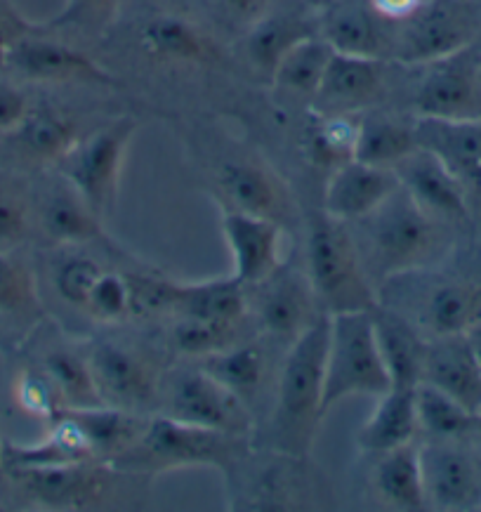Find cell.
<instances>
[{"label":"cell","mask_w":481,"mask_h":512,"mask_svg":"<svg viewBox=\"0 0 481 512\" xmlns=\"http://www.w3.org/2000/svg\"><path fill=\"white\" fill-rule=\"evenodd\" d=\"M418 135H415V118L368 114L359 121L357 156L354 159L371 163L378 168H392L411 156L418 149Z\"/></svg>","instance_id":"cell-34"},{"label":"cell","mask_w":481,"mask_h":512,"mask_svg":"<svg viewBox=\"0 0 481 512\" xmlns=\"http://www.w3.org/2000/svg\"><path fill=\"white\" fill-rule=\"evenodd\" d=\"M375 487L382 501L390 503L392 508L408 512L427 510L420 444L411 442L380 454V463L375 468Z\"/></svg>","instance_id":"cell-32"},{"label":"cell","mask_w":481,"mask_h":512,"mask_svg":"<svg viewBox=\"0 0 481 512\" xmlns=\"http://www.w3.org/2000/svg\"><path fill=\"white\" fill-rule=\"evenodd\" d=\"M29 97L12 78L0 74V137H8L29 114Z\"/></svg>","instance_id":"cell-48"},{"label":"cell","mask_w":481,"mask_h":512,"mask_svg":"<svg viewBox=\"0 0 481 512\" xmlns=\"http://www.w3.org/2000/svg\"><path fill=\"white\" fill-rule=\"evenodd\" d=\"M467 338H470V343L474 347V354H477V359L481 364V324L474 326L472 331H467Z\"/></svg>","instance_id":"cell-52"},{"label":"cell","mask_w":481,"mask_h":512,"mask_svg":"<svg viewBox=\"0 0 481 512\" xmlns=\"http://www.w3.org/2000/svg\"><path fill=\"white\" fill-rule=\"evenodd\" d=\"M314 34H319V29H314L305 17L288 15V12L276 15L269 10L260 22H255L246 31V52L250 64L272 81L274 69L279 67L283 55L302 38Z\"/></svg>","instance_id":"cell-33"},{"label":"cell","mask_w":481,"mask_h":512,"mask_svg":"<svg viewBox=\"0 0 481 512\" xmlns=\"http://www.w3.org/2000/svg\"><path fill=\"white\" fill-rule=\"evenodd\" d=\"M217 187L227 203L243 213L283 225L291 215V194L279 175L258 159H229L217 170Z\"/></svg>","instance_id":"cell-17"},{"label":"cell","mask_w":481,"mask_h":512,"mask_svg":"<svg viewBox=\"0 0 481 512\" xmlns=\"http://www.w3.org/2000/svg\"><path fill=\"white\" fill-rule=\"evenodd\" d=\"M3 69L29 83H88L116 88V76L74 45L48 36L43 26L8 50Z\"/></svg>","instance_id":"cell-8"},{"label":"cell","mask_w":481,"mask_h":512,"mask_svg":"<svg viewBox=\"0 0 481 512\" xmlns=\"http://www.w3.org/2000/svg\"><path fill=\"white\" fill-rule=\"evenodd\" d=\"M123 0H64L55 17L41 26L45 31H102L114 22Z\"/></svg>","instance_id":"cell-43"},{"label":"cell","mask_w":481,"mask_h":512,"mask_svg":"<svg viewBox=\"0 0 481 512\" xmlns=\"http://www.w3.org/2000/svg\"><path fill=\"white\" fill-rule=\"evenodd\" d=\"M413 95L415 118L477 121L481 118V55L474 45L423 64Z\"/></svg>","instance_id":"cell-7"},{"label":"cell","mask_w":481,"mask_h":512,"mask_svg":"<svg viewBox=\"0 0 481 512\" xmlns=\"http://www.w3.org/2000/svg\"><path fill=\"white\" fill-rule=\"evenodd\" d=\"M224 15L241 29H250L255 22H260L262 17L272 10L274 0H217Z\"/></svg>","instance_id":"cell-50"},{"label":"cell","mask_w":481,"mask_h":512,"mask_svg":"<svg viewBox=\"0 0 481 512\" xmlns=\"http://www.w3.org/2000/svg\"><path fill=\"white\" fill-rule=\"evenodd\" d=\"M29 232V206L17 187L0 180V251L22 244Z\"/></svg>","instance_id":"cell-46"},{"label":"cell","mask_w":481,"mask_h":512,"mask_svg":"<svg viewBox=\"0 0 481 512\" xmlns=\"http://www.w3.org/2000/svg\"><path fill=\"white\" fill-rule=\"evenodd\" d=\"M418 411H415V387H390L378 397V406L359 432V444L371 454H387L418 437Z\"/></svg>","instance_id":"cell-29"},{"label":"cell","mask_w":481,"mask_h":512,"mask_svg":"<svg viewBox=\"0 0 481 512\" xmlns=\"http://www.w3.org/2000/svg\"><path fill=\"white\" fill-rule=\"evenodd\" d=\"M5 472V461H3V444H0V477H3Z\"/></svg>","instance_id":"cell-54"},{"label":"cell","mask_w":481,"mask_h":512,"mask_svg":"<svg viewBox=\"0 0 481 512\" xmlns=\"http://www.w3.org/2000/svg\"><path fill=\"white\" fill-rule=\"evenodd\" d=\"M415 411L420 432L430 439H465L470 442L481 425V413H474L430 383L415 387Z\"/></svg>","instance_id":"cell-35"},{"label":"cell","mask_w":481,"mask_h":512,"mask_svg":"<svg viewBox=\"0 0 481 512\" xmlns=\"http://www.w3.org/2000/svg\"><path fill=\"white\" fill-rule=\"evenodd\" d=\"M470 444L474 446V451H477V458H479V463H481V425H479V430L474 432V437L470 439Z\"/></svg>","instance_id":"cell-53"},{"label":"cell","mask_w":481,"mask_h":512,"mask_svg":"<svg viewBox=\"0 0 481 512\" xmlns=\"http://www.w3.org/2000/svg\"><path fill=\"white\" fill-rule=\"evenodd\" d=\"M222 234L234 260V277L243 286H260L283 265V225L260 215L224 208Z\"/></svg>","instance_id":"cell-15"},{"label":"cell","mask_w":481,"mask_h":512,"mask_svg":"<svg viewBox=\"0 0 481 512\" xmlns=\"http://www.w3.org/2000/svg\"><path fill=\"white\" fill-rule=\"evenodd\" d=\"M88 364L104 404L118 406V409H137L156 399V366L133 347L100 343L92 347Z\"/></svg>","instance_id":"cell-16"},{"label":"cell","mask_w":481,"mask_h":512,"mask_svg":"<svg viewBox=\"0 0 481 512\" xmlns=\"http://www.w3.org/2000/svg\"><path fill=\"white\" fill-rule=\"evenodd\" d=\"M137 121L133 116H118L81 137L74 149L57 163L59 175L90 203L102 218H107L118 203L121 175L130 144L135 140Z\"/></svg>","instance_id":"cell-6"},{"label":"cell","mask_w":481,"mask_h":512,"mask_svg":"<svg viewBox=\"0 0 481 512\" xmlns=\"http://www.w3.org/2000/svg\"><path fill=\"white\" fill-rule=\"evenodd\" d=\"M102 220V215L67 180L52 189L41 206V227L55 244L76 246L102 239Z\"/></svg>","instance_id":"cell-30"},{"label":"cell","mask_w":481,"mask_h":512,"mask_svg":"<svg viewBox=\"0 0 481 512\" xmlns=\"http://www.w3.org/2000/svg\"><path fill=\"white\" fill-rule=\"evenodd\" d=\"M326 3H333V0H326Z\"/></svg>","instance_id":"cell-55"},{"label":"cell","mask_w":481,"mask_h":512,"mask_svg":"<svg viewBox=\"0 0 481 512\" xmlns=\"http://www.w3.org/2000/svg\"><path fill=\"white\" fill-rule=\"evenodd\" d=\"M399 187L401 182L392 168H378L354 159L331 170L324 192V213L345 225L357 222L371 215Z\"/></svg>","instance_id":"cell-18"},{"label":"cell","mask_w":481,"mask_h":512,"mask_svg":"<svg viewBox=\"0 0 481 512\" xmlns=\"http://www.w3.org/2000/svg\"><path fill=\"white\" fill-rule=\"evenodd\" d=\"M467 3H470V0H467Z\"/></svg>","instance_id":"cell-57"},{"label":"cell","mask_w":481,"mask_h":512,"mask_svg":"<svg viewBox=\"0 0 481 512\" xmlns=\"http://www.w3.org/2000/svg\"><path fill=\"white\" fill-rule=\"evenodd\" d=\"M76 423L81 425L83 435L88 437L92 454L100 463H111L128 454L140 442L147 420L133 416L128 409H118L111 404L85 406V409H67Z\"/></svg>","instance_id":"cell-28"},{"label":"cell","mask_w":481,"mask_h":512,"mask_svg":"<svg viewBox=\"0 0 481 512\" xmlns=\"http://www.w3.org/2000/svg\"><path fill=\"white\" fill-rule=\"evenodd\" d=\"M359 114H333L316 111L307 130V147L314 163L324 168H340L354 161L359 140Z\"/></svg>","instance_id":"cell-37"},{"label":"cell","mask_w":481,"mask_h":512,"mask_svg":"<svg viewBox=\"0 0 481 512\" xmlns=\"http://www.w3.org/2000/svg\"><path fill=\"white\" fill-rule=\"evenodd\" d=\"M385 88V59L333 52L314 104L319 111L359 114L371 107Z\"/></svg>","instance_id":"cell-20"},{"label":"cell","mask_w":481,"mask_h":512,"mask_svg":"<svg viewBox=\"0 0 481 512\" xmlns=\"http://www.w3.org/2000/svg\"><path fill=\"white\" fill-rule=\"evenodd\" d=\"M309 284L324 312L375 310L373 281L368 277L359 248L345 222L319 213L309 220L307 232Z\"/></svg>","instance_id":"cell-3"},{"label":"cell","mask_w":481,"mask_h":512,"mask_svg":"<svg viewBox=\"0 0 481 512\" xmlns=\"http://www.w3.org/2000/svg\"><path fill=\"white\" fill-rule=\"evenodd\" d=\"M38 26L41 24L24 17L12 0H0V69H3V59L12 45L36 31Z\"/></svg>","instance_id":"cell-49"},{"label":"cell","mask_w":481,"mask_h":512,"mask_svg":"<svg viewBox=\"0 0 481 512\" xmlns=\"http://www.w3.org/2000/svg\"><path fill=\"white\" fill-rule=\"evenodd\" d=\"M394 173L415 203L423 206L427 213H432L434 218L451 227L470 222V194H467L463 182L432 152L418 147L411 156H406L404 161L394 166Z\"/></svg>","instance_id":"cell-14"},{"label":"cell","mask_w":481,"mask_h":512,"mask_svg":"<svg viewBox=\"0 0 481 512\" xmlns=\"http://www.w3.org/2000/svg\"><path fill=\"white\" fill-rule=\"evenodd\" d=\"M166 416L243 439L253 430V418L246 409V399L203 369L184 371L173 380Z\"/></svg>","instance_id":"cell-11"},{"label":"cell","mask_w":481,"mask_h":512,"mask_svg":"<svg viewBox=\"0 0 481 512\" xmlns=\"http://www.w3.org/2000/svg\"><path fill=\"white\" fill-rule=\"evenodd\" d=\"M477 38L467 0H430L418 15L401 24L397 59L408 67H423L470 48Z\"/></svg>","instance_id":"cell-9"},{"label":"cell","mask_w":481,"mask_h":512,"mask_svg":"<svg viewBox=\"0 0 481 512\" xmlns=\"http://www.w3.org/2000/svg\"><path fill=\"white\" fill-rule=\"evenodd\" d=\"M474 413H481V364L467 333L430 338L425 347L423 380Z\"/></svg>","instance_id":"cell-22"},{"label":"cell","mask_w":481,"mask_h":512,"mask_svg":"<svg viewBox=\"0 0 481 512\" xmlns=\"http://www.w3.org/2000/svg\"><path fill=\"white\" fill-rule=\"evenodd\" d=\"M0 510H3V505H0Z\"/></svg>","instance_id":"cell-56"},{"label":"cell","mask_w":481,"mask_h":512,"mask_svg":"<svg viewBox=\"0 0 481 512\" xmlns=\"http://www.w3.org/2000/svg\"><path fill=\"white\" fill-rule=\"evenodd\" d=\"M239 328L241 326L180 317L173 326V340L177 350L189 354V357H208V354L234 345L236 336H239Z\"/></svg>","instance_id":"cell-42"},{"label":"cell","mask_w":481,"mask_h":512,"mask_svg":"<svg viewBox=\"0 0 481 512\" xmlns=\"http://www.w3.org/2000/svg\"><path fill=\"white\" fill-rule=\"evenodd\" d=\"M102 277V267L88 255H71V258L59 262L55 269V288L59 298L67 300L74 307H85L92 286Z\"/></svg>","instance_id":"cell-45"},{"label":"cell","mask_w":481,"mask_h":512,"mask_svg":"<svg viewBox=\"0 0 481 512\" xmlns=\"http://www.w3.org/2000/svg\"><path fill=\"white\" fill-rule=\"evenodd\" d=\"M418 144L463 182L467 194H481V118L477 121H437L415 118Z\"/></svg>","instance_id":"cell-23"},{"label":"cell","mask_w":481,"mask_h":512,"mask_svg":"<svg viewBox=\"0 0 481 512\" xmlns=\"http://www.w3.org/2000/svg\"><path fill=\"white\" fill-rule=\"evenodd\" d=\"M243 437L227 435L170 416L147 420L140 442L116 461L123 470H173V468H229L236 463Z\"/></svg>","instance_id":"cell-5"},{"label":"cell","mask_w":481,"mask_h":512,"mask_svg":"<svg viewBox=\"0 0 481 512\" xmlns=\"http://www.w3.org/2000/svg\"><path fill=\"white\" fill-rule=\"evenodd\" d=\"M361 241L354 239L366 272L404 277L444 258L451 246V225L418 206L404 187L382 201L371 215L357 220Z\"/></svg>","instance_id":"cell-1"},{"label":"cell","mask_w":481,"mask_h":512,"mask_svg":"<svg viewBox=\"0 0 481 512\" xmlns=\"http://www.w3.org/2000/svg\"><path fill=\"white\" fill-rule=\"evenodd\" d=\"M427 3L430 0H368L371 10L385 24H404L413 15H418Z\"/></svg>","instance_id":"cell-51"},{"label":"cell","mask_w":481,"mask_h":512,"mask_svg":"<svg viewBox=\"0 0 481 512\" xmlns=\"http://www.w3.org/2000/svg\"><path fill=\"white\" fill-rule=\"evenodd\" d=\"M41 310L36 279L22 260L0 251V312L31 317Z\"/></svg>","instance_id":"cell-40"},{"label":"cell","mask_w":481,"mask_h":512,"mask_svg":"<svg viewBox=\"0 0 481 512\" xmlns=\"http://www.w3.org/2000/svg\"><path fill=\"white\" fill-rule=\"evenodd\" d=\"M331 314L321 312L283 361L276 399V446L288 456H305L314 444L319 420L324 418V373Z\"/></svg>","instance_id":"cell-2"},{"label":"cell","mask_w":481,"mask_h":512,"mask_svg":"<svg viewBox=\"0 0 481 512\" xmlns=\"http://www.w3.org/2000/svg\"><path fill=\"white\" fill-rule=\"evenodd\" d=\"M12 397H15V404L26 416L45 420V423H52L62 413V409H67L55 383H52L43 369L19 371L15 383H12Z\"/></svg>","instance_id":"cell-41"},{"label":"cell","mask_w":481,"mask_h":512,"mask_svg":"<svg viewBox=\"0 0 481 512\" xmlns=\"http://www.w3.org/2000/svg\"><path fill=\"white\" fill-rule=\"evenodd\" d=\"M26 494L52 510H88L107 498L111 470L107 463H74L55 468L12 470Z\"/></svg>","instance_id":"cell-13"},{"label":"cell","mask_w":481,"mask_h":512,"mask_svg":"<svg viewBox=\"0 0 481 512\" xmlns=\"http://www.w3.org/2000/svg\"><path fill=\"white\" fill-rule=\"evenodd\" d=\"M50 430L34 444L3 442L5 470H31V468H55V465H74L97 461L92 454L88 437L81 425L67 409L52 420Z\"/></svg>","instance_id":"cell-24"},{"label":"cell","mask_w":481,"mask_h":512,"mask_svg":"<svg viewBox=\"0 0 481 512\" xmlns=\"http://www.w3.org/2000/svg\"><path fill=\"white\" fill-rule=\"evenodd\" d=\"M83 310L92 319L107 321V324H114V321H121L128 314H133L128 277L116 272H102V277L92 286Z\"/></svg>","instance_id":"cell-44"},{"label":"cell","mask_w":481,"mask_h":512,"mask_svg":"<svg viewBox=\"0 0 481 512\" xmlns=\"http://www.w3.org/2000/svg\"><path fill=\"white\" fill-rule=\"evenodd\" d=\"M375 340H378L380 357L390 373L392 387H418L423 380L425 347L427 338L415 328L411 321L392 310H380V305L371 310Z\"/></svg>","instance_id":"cell-26"},{"label":"cell","mask_w":481,"mask_h":512,"mask_svg":"<svg viewBox=\"0 0 481 512\" xmlns=\"http://www.w3.org/2000/svg\"><path fill=\"white\" fill-rule=\"evenodd\" d=\"M420 468L427 508L458 512L481 508V463L465 439L420 444Z\"/></svg>","instance_id":"cell-10"},{"label":"cell","mask_w":481,"mask_h":512,"mask_svg":"<svg viewBox=\"0 0 481 512\" xmlns=\"http://www.w3.org/2000/svg\"><path fill=\"white\" fill-rule=\"evenodd\" d=\"M333 52L335 50L319 34L302 38L283 55L279 67L272 74V83L281 93L312 97L314 100Z\"/></svg>","instance_id":"cell-36"},{"label":"cell","mask_w":481,"mask_h":512,"mask_svg":"<svg viewBox=\"0 0 481 512\" xmlns=\"http://www.w3.org/2000/svg\"><path fill=\"white\" fill-rule=\"evenodd\" d=\"M199 369L210 373V376L220 380L222 385H227L229 390H234L239 397L248 399L260 390L262 380H265L267 357L260 345L234 343L220 352L201 357Z\"/></svg>","instance_id":"cell-38"},{"label":"cell","mask_w":481,"mask_h":512,"mask_svg":"<svg viewBox=\"0 0 481 512\" xmlns=\"http://www.w3.org/2000/svg\"><path fill=\"white\" fill-rule=\"evenodd\" d=\"M130 303L137 314L175 312L177 284L168 279L154 277H128Z\"/></svg>","instance_id":"cell-47"},{"label":"cell","mask_w":481,"mask_h":512,"mask_svg":"<svg viewBox=\"0 0 481 512\" xmlns=\"http://www.w3.org/2000/svg\"><path fill=\"white\" fill-rule=\"evenodd\" d=\"M382 19L368 0H333L319 19V36L335 52L357 57L385 59L387 41Z\"/></svg>","instance_id":"cell-25"},{"label":"cell","mask_w":481,"mask_h":512,"mask_svg":"<svg viewBox=\"0 0 481 512\" xmlns=\"http://www.w3.org/2000/svg\"><path fill=\"white\" fill-rule=\"evenodd\" d=\"M43 371L55 383L67 409H85V406L104 404L88 359H83L81 354L69 350H52L45 354Z\"/></svg>","instance_id":"cell-39"},{"label":"cell","mask_w":481,"mask_h":512,"mask_svg":"<svg viewBox=\"0 0 481 512\" xmlns=\"http://www.w3.org/2000/svg\"><path fill=\"white\" fill-rule=\"evenodd\" d=\"M260 321L272 333L276 340L293 343L298 340L309 326L314 324L316 314V295L309 284V277L300 272L279 267L267 281L260 284Z\"/></svg>","instance_id":"cell-21"},{"label":"cell","mask_w":481,"mask_h":512,"mask_svg":"<svg viewBox=\"0 0 481 512\" xmlns=\"http://www.w3.org/2000/svg\"><path fill=\"white\" fill-rule=\"evenodd\" d=\"M418 331L425 338L458 336L481 324V269L437 274L418 300Z\"/></svg>","instance_id":"cell-12"},{"label":"cell","mask_w":481,"mask_h":512,"mask_svg":"<svg viewBox=\"0 0 481 512\" xmlns=\"http://www.w3.org/2000/svg\"><path fill=\"white\" fill-rule=\"evenodd\" d=\"M140 50L151 62L180 64V67H215L222 50L215 38L199 24L182 15H154L142 24L137 36Z\"/></svg>","instance_id":"cell-19"},{"label":"cell","mask_w":481,"mask_h":512,"mask_svg":"<svg viewBox=\"0 0 481 512\" xmlns=\"http://www.w3.org/2000/svg\"><path fill=\"white\" fill-rule=\"evenodd\" d=\"M175 312L180 317L241 326L248 312L246 286L234 274L201 284H177Z\"/></svg>","instance_id":"cell-31"},{"label":"cell","mask_w":481,"mask_h":512,"mask_svg":"<svg viewBox=\"0 0 481 512\" xmlns=\"http://www.w3.org/2000/svg\"><path fill=\"white\" fill-rule=\"evenodd\" d=\"M390 373L380 357L371 310L335 312L328 324L324 416L349 397H375L390 390Z\"/></svg>","instance_id":"cell-4"},{"label":"cell","mask_w":481,"mask_h":512,"mask_svg":"<svg viewBox=\"0 0 481 512\" xmlns=\"http://www.w3.org/2000/svg\"><path fill=\"white\" fill-rule=\"evenodd\" d=\"M8 137L24 159L43 163V166H57L81 140V130L74 118L64 111L48 104H38V107L31 104L29 114Z\"/></svg>","instance_id":"cell-27"}]
</instances>
